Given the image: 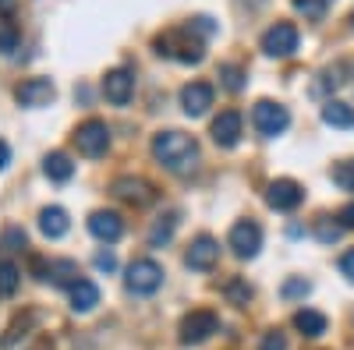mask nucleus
Returning a JSON list of instances; mask_svg holds the SVG:
<instances>
[{
  "label": "nucleus",
  "mask_w": 354,
  "mask_h": 350,
  "mask_svg": "<svg viewBox=\"0 0 354 350\" xmlns=\"http://www.w3.org/2000/svg\"><path fill=\"white\" fill-rule=\"evenodd\" d=\"M153 156L170 173H188L198 159V142L185 131H160L153 138Z\"/></svg>",
  "instance_id": "f257e3e1"
},
{
  "label": "nucleus",
  "mask_w": 354,
  "mask_h": 350,
  "mask_svg": "<svg viewBox=\"0 0 354 350\" xmlns=\"http://www.w3.org/2000/svg\"><path fill=\"white\" fill-rule=\"evenodd\" d=\"M156 53L170 57V61H181V64H198L205 57L202 39H192V28H174V32L156 39Z\"/></svg>",
  "instance_id": "f03ea898"
},
{
  "label": "nucleus",
  "mask_w": 354,
  "mask_h": 350,
  "mask_svg": "<svg viewBox=\"0 0 354 350\" xmlns=\"http://www.w3.org/2000/svg\"><path fill=\"white\" fill-rule=\"evenodd\" d=\"M252 124H255L259 135L277 138V135L287 131L290 113H287V106H280V103H273V99H262V103H255V110H252Z\"/></svg>",
  "instance_id": "7ed1b4c3"
},
{
  "label": "nucleus",
  "mask_w": 354,
  "mask_h": 350,
  "mask_svg": "<svg viewBox=\"0 0 354 350\" xmlns=\"http://www.w3.org/2000/svg\"><path fill=\"white\" fill-rule=\"evenodd\" d=\"M163 286V269H160V262L153 258H135L131 266H128V290L131 294H156V290Z\"/></svg>",
  "instance_id": "20e7f679"
},
{
  "label": "nucleus",
  "mask_w": 354,
  "mask_h": 350,
  "mask_svg": "<svg viewBox=\"0 0 354 350\" xmlns=\"http://www.w3.org/2000/svg\"><path fill=\"white\" fill-rule=\"evenodd\" d=\"M213 333H220V315L209 311V308H198L192 315H185V322H181V343L188 347H198L205 343Z\"/></svg>",
  "instance_id": "39448f33"
},
{
  "label": "nucleus",
  "mask_w": 354,
  "mask_h": 350,
  "mask_svg": "<svg viewBox=\"0 0 354 350\" xmlns=\"http://www.w3.org/2000/svg\"><path fill=\"white\" fill-rule=\"evenodd\" d=\"M75 142H78V153L93 156V159L103 156L106 145H110V128H106V121H100V117H88L85 124H78Z\"/></svg>",
  "instance_id": "423d86ee"
},
{
  "label": "nucleus",
  "mask_w": 354,
  "mask_h": 350,
  "mask_svg": "<svg viewBox=\"0 0 354 350\" xmlns=\"http://www.w3.org/2000/svg\"><path fill=\"white\" fill-rule=\"evenodd\" d=\"M230 251L238 255V258H255L259 248H262V226L252 223V220H241V223H234L230 226V237H227Z\"/></svg>",
  "instance_id": "0eeeda50"
},
{
  "label": "nucleus",
  "mask_w": 354,
  "mask_h": 350,
  "mask_svg": "<svg viewBox=\"0 0 354 350\" xmlns=\"http://www.w3.org/2000/svg\"><path fill=\"white\" fill-rule=\"evenodd\" d=\"M298 28H294L290 21H277L273 28H266L262 32V53L270 57H290L294 50H298Z\"/></svg>",
  "instance_id": "6e6552de"
},
{
  "label": "nucleus",
  "mask_w": 354,
  "mask_h": 350,
  "mask_svg": "<svg viewBox=\"0 0 354 350\" xmlns=\"http://www.w3.org/2000/svg\"><path fill=\"white\" fill-rule=\"evenodd\" d=\"M36 266V273H39V280H50L53 286H75L82 276H78V262H71V258H53V262H46V258H36L32 262Z\"/></svg>",
  "instance_id": "1a4fd4ad"
},
{
  "label": "nucleus",
  "mask_w": 354,
  "mask_h": 350,
  "mask_svg": "<svg viewBox=\"0 0 354 350\" xmlns=\"http://www.w3.org/2000/svg\"><path fill=\"white\" fill-rule=\"evenodd\" d=\"M266 202L277 209V213H290V209H298L301 202H305V188L298 181H290V177H280L270 184V191H266Z\"/></svg>",
  "instance_id": "9d476101"
},
{
  "label": "nucleus",
  "mask_w": 354,
  "mask_h": 350,
  "mask_svg": "<svg viewBox=\"0 0 354 350\" xmlns=\"http://www.w3.org/2000/svg\"><path fill=\"white\" fill-rule=\"evenodd\" d=\"M110 191L121 202H128V206H138V209L149 206V202H156V188L149 181H142V177H117L110 184Z\"/></svg>",
  "instance_id": "9b49d317"
},
{
  "label": "nucleus",
  "mask_w": 354,
  "mask_h": 350,
  "mask_svg": "<svg viewBox=\"0 0 354 350\" xmlns=\"http://www.w3.org/2000/svg\"><path fill=\"white\" fill-rule=\"evenodd\" d=\"M216 258H220V241L209 237V233H198V237L192 241V248H188V255H185V266L205 273V269L216 266Z\"/></svg>",
  "instance_id": "f8f14e48"
},
{
  "label": "nucleus",
  "mask_w": 354,
  "mask_h": 350,
  "mask_svg": "<svg viewBox=\"0 0 354 350\" xmlns=\"http://www.w3.org/2000/svg\"><path fill=\"white\" fill-rule=\"evenodd\" d=\"M53 96H57V89H53L50 78H28V81H21L15 89V99L21 106H50Z\"/></svg>",
  "instance_id": "ddd939ff"
},
{
  "label": "nucleus",
  "mask_w": 354,
  "mask_h": 350,
  "mask_svg": "<svg viewBox=\"0 0 354 350\" xmlns=\"http://www.w3.org/2000/svg\"><path fill=\"white\" fill-rule=\"evenodd\" d=\"M131 93H135V75H131L128 68H117V71H110V75L103 78V96H106L113 106H124V103L131 99Z\"/></svg>",
  "instance_id": "4468645a"
},
{
  "label": "nucleus",
  "mask_w": 354,
  "mask_h": 350,
  "mask_svg": "<svg viewBox=\"0 0 354 350\" xmlns=\"http://www.w3.org/2000/svg\"><path fill=\"white\" fill-rule=\"evenodd\" d=\"M213 85L209 81H192V85H185L181 89V106H185V113L188 117H202L205 110L213 106Z\"/></svg>",
  "instance_id": "2eb2a0df"
},
{
  "label": "nucleus",
  "mask_w": 354,
  "mask_h": 350,
  "mask_svg": "<svg viewBox=\"0 0 354 350\" xmlns=\"http://www.w3.org/2000/svg\"><path fill=\"white\" fill-rule=\"evenodd\" d=\"M213 142L223 145V149H234L241 142V113L238 110H223L213 121Z\"/></svg>",
  "instance_id": "dca6fc26"
},
{
  "label": "nucleus",
  "mask_w": 354,
  "mask_h": 350,
  "mask_svg": "<svg viewBox=\"0 0 354 350\" xmlns=\"http://www.w3.org/2000/svg\"><path fill=\"white\" fill-rule=\"evenodd\" d=\"M88 230H93V237H96V241H106V244H113V241L124 233V223H121V216H117V213H106V209H100V213H93V216H88Z\"/></svg>",
  "instance_id": "f3484780"
},
{
  "label": "nucleus",
  "mask_w": 354,
  "mask_h": 350,
  "mask_svg": "<svg viewBox=\"0 0 354 350\" xmlns=\"http://www.w3.org/2000/svg\"><path fill=\"white\" fill-rule=\"evenodd\" d=\"M68 213L61 209V206H46L43 213H39V230L46 233V237L50 241H57V237H64V233H68Z\"/></svg>",
  "instance_id": "a211bd4d"
},
{
  "label": "nucleus",
  "mask_w": 354,
  "mask_h": 350,
  "mask_svg": "<svg viewBox=\"0 0 354 350\" xmlns=\"http://www.w3.org/2000/svg\"><path fill=\"white\" fill-rule=\"evenodd\" d=\"M100 304V286L93 280H78L71 286V308L75 311H93Z\"/></svg>",
  "instance_id": "6ab92c4d"
},
{
  "label": "nucleus",
  "mask_w": 354,
  "mask_h": 350,
  "mask_svg": "<svg viewBox=\"0 0 354 350\" xmlns=\"http://www.w3.org/2000/svg\"><path fill=\"white\" fill-rule=\"evenodd\" d=\"M326 315L322 311H312V308H301L298 315H294V329H298L301 336H322L326 333Z\"/></svg>",
  "instance_id": "aec40b11"
},
{
  "label": "nucleus",
  "mask_w": 354,
  "mask_h": 350,
  "mask_svg": "<svg viewBox=\"0 0 354 350\" xmlns=\"http://www.w3.org/2000/svg\"><path fill=\"white\" fill-rule=\"evenodd\" d=\"M322 121H326L330 128H354V106H347L340 99H330L326 106H322Z\"/></svg>",
  "instance_id": "412c9836"
},
{
  "label": "nucleus",
  "mask_w": 354,
  "mask_h": 350,
  "mask_svg": "<svg viewBox=\"0 0 354 350\" xmlns=\"http://www.w3.org/2000/svg\"><path fill=\"white\" fill-rule=\"evenodd\" d=\"M43 170H46L50 181H68L71 173H75V163H71L64 153H50V156L43 159Z\"/></svg>",
  "instance_id": "4be33fe9"
},
{
  "label": "nucleus",
  "mask_w": 354,
  "mask_h": 350,
  "mask_svg": "<svg viewBox=\"0 0 354 350\" xmlns=\"http://www.w3.org/2000/svg\"><path fill=\"white\" fill-rule=\"evenodd\" d=\"M223 298L230 301V304H238V308H245L248 301H252V286L245 283V280H227V286H223Z\"/></svg>",
  "instance_id": "5701e85b"
},
{
  "label": "nucleus",
  "mask_w": 354,
  "mask_h": 350,
  "mask_svg": "<svg viewBox=\"0 0 354 350\" xmlns=\"http://www.w3.org/2000/svg\"><path fill=\"white\" fill-rule=\"evenodd\" d=\"M18 290V266L11 258H4L0 262V298H11Z\"/></svg>",
  "instance_id": "b1692460"
},
{
  "label": "nucleus",
  "mask_w": 354,
  "mask_h": 350,
  "mask_svg": "<svg viewBox=\"0 0 354 350\" xmlns=\"http://www.w3.org/2000/svg\"><path fill=\"white\" fill-rule=\"evenodd\" d=\"M330 177H333V184H337L340 191H354V159L337 163V166L330 170Z\"/></svg>",
  "instance_id": "393cba45"
},
{
  "label": "nucleus",
  "mask_w": 354,
  "mask_h": 350,
  "mask_svg": "<svg viewBox=\"0 0 354 350\" xmlns=\"http://www.w3.org/2000/svg\"><path fill=\"white\" fill-rule=\"evenodd\" d=\"M220 81L227 85L230 93H241L245 89V71L238 64H220Z\"/></svg>",
  "instance_id": "a878e982"
},
{
  "label": "nucleus",
  "mask_w": 354,
  "mask_h": 350,
  "mask_svg": "<svg viewBox=\"0 0 354 350\" xmlns=\"http://www.w3.org/2000/svg\"><path fill=\"white\" fill-rule=\"evenodd\" d=\"M174 226H177V220H174V216H163V220H160V223L149 230V244H153V248L167 244V241L174 237Z\"/></svg>",
  "instance_id": "bb28decb"
},
{
  "label": "nucleus",
  "mask_w": 354,
  "mask_h": 350,
  "mask_svg": "<svg viewBox=\"0 0 354 350\" xmlns=\"http://www.w3.org/2000/svg\"><path fill=\"white\" fill-rule=\"evenodd\" d=\"M340 223H333V216H322V220H315V237L322 241V244H333L337 237H340Z\"/></svg>",
  "instance_id": "cd10ccee"
},
{
  "label": "nucleus",
  "mask_w": 354,
  "mask_h": 350,
  "mask_svg": "<svg viewBox=\"0 0 354 350\" xmlns=\"http://www.w3.org/2000/svg\"><path fill=\"white\" fill-rule=\"evenodd\" d=\"M15 46H18V28L4 18V21H0V50H4V53H15Z\"/></svg>",
  "instance_id": "c85d7f7f"
},
{
  "label": "nucleus",
  "mask_w": 354,
  "mask_h": 350,
  "mask_svg": "<svg viewBox=\"0 0 354 350\" xmlns=\"http://www.w3.org/2000/svg\"><path fill=\"white\" fill-rule=\"evenodd\" d=\"M0 244H4L8 251L25 248V230H21V226H4V233H0Z\"/></svg>",
  "instance_id": "c756f323"
},
{
  "label": "nucleus",
  "mask_w": 354,
  "mask_h": 350,
  "mask_svg": "<svg viewBox=\"0 0 354 350\" xmlns=\"http://www.w3.org/2000/svg\"><path fill=\"white\" fill-rule=\"evenodd\" d=\"M294 8H298L305 18L319 21V18H322V11H326V0H294Z\"/></svg>",
  "instance_id": "7c9ffc66"
},
{
  "label": "nucleus",
  "mask_w": 354,
  "mask_h": 350,
  "mask_svg": "<svg viewBox=\"0 0 354 350\" xmlns=\"http://www.w3.org/2000/svg\"><path fill=\"white\" fill-rule=\"evenodd\" d=\"M308 290H312L308 280H287V283H283V298H305Z\"/></svg>",
  "instance_id": "2f4dec72"
},
{
  "label": "nucleus",
  "mask_w": 354,
  "mask_h": 350,
  "mask_svg": "<svg viewBox=\"0 0 354 350\" xmlns=\"http://www.w3.org/2000/svg\"><path fill=\"white\" fill-rule=\"evenodd\" d=\"M259 350H287V336L283 333H266L262 343H259Z\"/></svg>",
  "instance_id": "473e14b6"
},
{
  "label": "nucleus",
  "mask_w": 354,
  "mask_h": 350,
  "mask_svg": "<svg viewBox=\"0 0 354 350\" xmlns=\"http://www.w3.org/2000/svg\"><path fill=\"white\" fill-rule=\"evenodd\" d=\"M96 269H103V273H113V269H117L113 251H100V255H96Z\"/></svg>",
  "instance_id": "72a5a7b5"
},
{
  "label": "nucleus",
  "mask_w": 354,
  "mask_h": 350,
  "mask_svg": "<svg viewBox=\"0 0 354 350\" xmlns=\"http://www.w3.org/2000/svg\"><path fill=\"white\" fill-rule=\"evenodd\" d=\"M340 273H344V276H347V280L354 283V248L340 255Z\"/></svg>",
  "instance_id": "f704fd0d"
},
{
  "label": "nucleus",
  "mask_w": 354,
  "mask_h": 350,
  "mask_svg": "<svg viewBox=\"0 0 354 350\" xmlns=\"http://www.w3.org/2000/svg\"><path fill=\"white\" fill-rule=\"evenodd\" d=\"M337 223H340L344 230H354V202H351V206H344V209L337 213Z\"/></svg>",
  "instance_id": "c9c22d12"
},
{
  "label": "nucleus",
  "mask_w": 354,
  "mask_h": 350,
  "mask_svg": "<svg viewBox=\"0 0 354 350\" xmlns=\"http://www.w3.org/2000/svg\"><path fill=\"white\" fill-rule=\"evenodd\" d=\"M8 166H11V145L0 138V170H8Z\"/></svg>",
  "instance_id": "e433bc0d"
},
{
  "label": "nucleus",
  "mask_w": 354,
  "mask_h": 350,
  "mask_svg": "<svg viewBox=\"0 0 354 350\" xmlns=\"http://www.w3.org/2000/svg\"><path fill=\"white\" fill-rule=\"evenodd\" d=\"M11 4H15V0H0V11H11Z\"/></svg>",
  "instance_id": "4c0bfd02"
}]
</instances>
